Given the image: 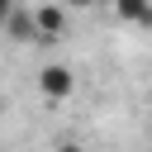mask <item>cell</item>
<instances>
[{"instance_id":"5","label":"cell","mask_w":152,"mask_h":152,"mask_svg":"<svg viewBox=\"0 0 152 152\" xmlns=\"http://www.w3.org/2000/svg\"><path fill=\"white\" fill-rule=\"evenodd\" d=\"M52 152H86V147H81V142H57Z\"/></svg>"},{"instance_id":"1","label":"cell","mask_w":152,"mask_h":152,"mask_svg":"<svg viewBox=\"0 0 152 152\" xmlns=\"http://www.w3.org/2000/svg\"><path fill=\"white\" fill-rule=\"evenodd\" d=\"M38 95L52 100V104H57V100H71V95H76V71H71L66 62H48V66L38 71Z\"/></svg>"},{"instance_id":"6","label":"cell","mask_w":152,"mask_h":152,"mask_svg":"<svg viewBox=\"0 0 152 152\" xmlns=\"http://www.w3.org/2000/svg\"><path fill=\"white\" fill-rule=\"evenodd\" d=\"M62 5H76V10H90V5H100V0H62Z\"/></svg>"},{"instance_id":"7","label":"cell","mask_w":152,"mask_h":152,"mask_svg":"<svg viewBox=\"0 0 152 152\" xmlns=\"http://www.w3.org/2000/svg\"><path fill=\"white\" fill-rule=\"evenodd\" d=\"M10 10H14V0H0V24L10 19Z\"/></svg>"},{"instance_id":"3","label":"cell","mask_w":152,"mask_h":152,"mask_svg":"<svg viewBox=\"0 0 152 152\" xmlns=\"http://www.w3.org/2000/svg\"><path fill=\"white\" fill-rule=\"evenodd\" d=\"M0 33H5V38H14V43H38V28H33V10H10V19L0 24Z\"/></svg>"},{"instance_id":"8","label":"cell","mask_w":152,"mask_h":152,"mask_svg":"<svg viewBox=\"0 0 152 152\" xmlns=\"http://www.w3.org/2000/svg\"><path fill=\"white\" fill-rule=\"evenodd\" d=\"M147 142H152V124H147Z\"/></svg>"},{"instance_id":"2","label":"cell","mask_w":152,"mask_h":152,"mask_svg":"<svg viewBox=\"0 0 152 152\" xmlns=\"http://www.w3.org/2000/svg\"><path fill=\"white\" fill-rule=\"evenodd\" d=\"M33 28H38V43H57L62 28H66L62 5H38V10H33Z\"/></svg>"},{"instance_id":"4","label":"cell","mask_w":152,"mask_h":152,"mask_svg":"<svg viewBox=\"0 0 152 152\" xmlns=\"http://www.w3.org/2000/svg\"><path fill=\"white\" fill-rule=\"evenodd\" d=\"M114 14H119L124 24L152 28V0H114Z\"/></svg>"}]
</instances>
